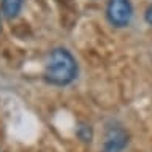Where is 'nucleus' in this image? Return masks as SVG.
Returning a JSON list of instances; mask_svg holds the SVG:
<instances>
[{
  "mask_svg": "<svg viewBox=\"0 0 152 152\" xmlns=\"http://www.w3.org/2000/svg\"><path fill=\"white\" fill-rule=\"evenodd\" d=\"M78 136L83 141L90 142V140H92V128H90V125H86V124L79 125L78 127Z\"/></svg>",
  "mask_w": 152,
  "mask_h": 152,
  "instance_id": "nucleus-5",
  "label": "nucleus"
},
{
  "mask_svg": "<svg viewBox=\"0 0 152 152\" xmlns=\"http://www.w3.org/2000/svg\"><path fill=\"white\" fill-rule=\"evenodd\" d=\"M24 0H2V13L7 19H14L21 13Z\"/></svg>",
  "mask_w": 152,
  "mask_h": 152,
  "instance_id": "nucleus-4",
  "label": "nucleus"
},
{
  "mask_svg": "<svg viewBox=\"0 0 152 152\" xmlns=\"http://www.w3.org/2000/svg\"><path fill=\"white\" fill-rule=\"evenodd\" d=\"M144 19H146V22L149 24V26H152V5L147 7L146 13H144Z\"/></svg>",
  "mask_w": 152,
  "mask_h": 152,
  "instance_id": "nucleus-6",
  "label": "nucleus"
},
{
  "mask_svg": "<svg viewBox=\"0 0 152 152\" xmlns=\"http://www.w3.org/2000/svg\"><path fill=\"white\" fill-rule=\"evenodd\" d=\"M128 146V133L122 127H111L104 136L102 152H124Z\"/></svg>",
  "mask_w": 152,
  "mask_h": 152,
  "instance_id": "nucleus-3",
  "label": "nucleus"
},
{
  "mask_svg": "<svg viewBox=\"0 0 152 152\" xmlns=\"http://www.w3.org/2000/svg\"><path fill=\"white\" fill-rule=\"evenodd\" d=\"M106 18L113 27L122 28L132 22L133 7L130 0H108Z\"/></svg>",
  "mask_w": 152,
  "mask_h": 152,
  "instance_id": "nucleus-2",
  "label": "nucleus"
},
{
  "mask_svg": "<svg viewBox=\"0 0 152 152\" xmlns=\"http://www.w3.org/2000/svg\"><path fill=\"white\" fill-rule=\"evenodd\" d=\"M46 83L52 86H68L78 76V64L73 54L65 48H56L48 54L45 64Z\"/></svg>",
  "mask_w": 152,
  "mask_h": 152,
  "instance_id": "nucleus-1",
  "label": "nucleus"
}]
</instances>
